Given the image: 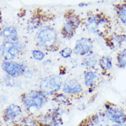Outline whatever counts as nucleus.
I'll use <instances>...</instances> for the list:
<instances>
[{"label": "nucleus", "mask_w": 126, "mask_h": 126, "mask_svg": "<svg viewBox=\"0 0 126 126\" xmlns=\"http://www.w3.org/2000/svg\"><path fill=\"white\" fill-rule=\"evenodd\" d=\"M23 117L21 107L16 104H11L5 109L3 118L4 121L8 125L19 124Z\"/></svg>", "instance_id": "1a4fd4ad"}, {"label": "nucleus", "mask_w": 126, "mask_h": 126, "mask_svg": "<svg viewBox=\"0 0 126 126\" xmlns=\"http://www.w3.org/2000/svg\"><path fill=\"white\" fill-rule=\"evenodd\" d=\"M106 45L112 49L121 48L126 43V34H114L105 39Z\"/></svg>", "instance_id": "4468645a"}, {"label": "nucleus", "mask_w": 126, "mask_h": 126, "mask_svg": "<svg viewBox=\"0 0 126 126\" xmlns=\"http://www.w3.org/2000/svg\"><path fill=\"white\" fill-rule=\"evenodd\" d=\"M94 46L91 38L81 37L76 41L73 48V53L78 56L84 57L93 51Z\"/></svg>", "instance_id": "9b49d317"}, {"label": "nucleus", "mask_w": 126, "mask_h": 126, "mask_svg": "<svg viewBox=\"0 0 126 126\" xmlns=\"http://www.w3.org/2000/svg\"><path fill=\"white\" fill-rule=\"evenodd\" d=\"M0 35L6 39V41L16 42L19 41V33L15 26H7L1 30Z\"/></svg>", "instance_id": "f3484780"}, {"label": "nucleus", "mask_w": 126, "mask_h": 126, "mask_svg": "<svg viewBox=\"0 0 126 126\" xmlns=\"http://www.w3.org/2000/svg\"><path fill=\"white\" fill-rule=\"evenodd\" d=\"M117 66L120 68H126V49L120 51L117 54Z\"/></svg>", "instance_id": "5701e85b"}, {"label": "nucleus", "mask_w": 126, "mask_h": 126, "mask_svg": "<svg viewBox=\"0 0 126 126\" xmlns=\"http://www.w3.org/2000/svg\"><path fill=\"white\" fill-rule=\"evenodd\" d=\"M23 46L19 41H3L0 46V53L5 61H13L19 56L23 50Z\"/></svg>", "instance_id": "423d86ee"}, {"label": "nucleus", "mask_w": 126, "mask_h": 126, "mask_svg": "<svg viewBox=\"0 0 126 126\" xmlns=\"http://www.w3.org/2000/svg\"><path fill=\"white\" fill-rule=\"evenodd\" d=\"M36 44L42 50L54 52L59 50V40L56 30L50 25H43L38 29L36 36Z\"/></svg>", "instance_id": "f03ea898"}, {"label": "nucleus", "mask_w": 126, "mask_h": 126, "mask_svg": "<svg viewBox=\"0 0 126 126\" xmlns=\"http://www.w3.org/2000/svg\"><path fill=\"white\" fill-rule=\"evenodd\" d=\"M8 126H21L19 124H13V125H8Z\"/></svg>", "instance_id": "cd10ccee"}, {"label": "nucleus", "mask_w": 126, "mask_h": 126, "mask_svg": "<svg viewBox=\"0 0 126 126\" xmlns=\"http://www.w3.org/2000/svg\"><path fill=\"white\" fill-rule=\"evenodd\" d=\"M85 27L89 32L106 39L111 29V22L104 13H91L86 19Z\"/></svg>", "instance_id": "f257e3e1"}, {"label": "nucleus", "mask_w": 126, "mask_h": 126, "mask_svg": "<svg viewBox=\"0 0 126 126\" xmlns=\"http://www.w3.org/2000/svg\"><path fill=\"white\" fill-rule=\"evenodd\" d=\"M62 114V109L60 107H56L45 114H41L36 117V119L38 123L47 126H61L63 124Z\"/></svg>", "instance_id": "6e6552de"}, {"label": "nucleus", "mask_w": 126, "mask_h": 126, "mask_svg": "<svg viewBox=\"0 0 126 126\" xmlns=\"http://www.w3.org/2000/svg\"><path fill=\"white\" fill-rule=\"evenodd\" d=\"M98 66L103 73H108L113 68L112 58L110 55H104L99 59Z\"/></svg>", "instance_id": "6ab92c4d"}, {"label": "nucleus", "mask_w": 126, "mask_h": 126, "mask_svg": "<svg viewBox=\"0 0 126 126\" xmlns=\"http://www.w3.org/2000/svg\"><path fill=\"white\" fill-rule=\"evenodd\" d=\"M86 6H88V4L86 3H84V2H81L78 4V6L80 7V8H84Z\"/></svg>", "instance_id": "a878e982"}, {"label": "nucleus", "mask_w": 126, "mask_h": 126, "mask_svg": "<svg viewBox=\"0 0 126 126\" xmlns=\"http://www.w3.org/2000/svg\"><path fill=\"white\" fill-rule=\"evenodd\" d=\"M63 79L59 75H51L41 80L39 90L43 92L47 97H53L62 90Z\"/></svg>", "instance_id": "20e7f679"}, {"label": "nucleus", "mask_w": 126, "mask_h": 126, "mask_svg": "<svg viewBox=\"0 0 126 126\" xmlns=\"http://www.w3.org/2000/svg\"><path fill=\"white\" fill-rule=\"evenodd\" d=\"M65 22L61 28V35L64 39H70L75 35L77 30L82 24L80 17L73 11L69 10L64 15Z\"/></svg>", "instance_id": "39448f33"}, {"label": "nucleus", "mask_w": 126, "mask_h": 126, "mask_svg": "<svg viewBox=\"0 0 126 126\" xmlns=\"http://www.w3.org/2000/svg\"><path fill=\"white\" fill-rule=\"evenodd\" d=\"M108 126H126L125 124H118V123H110Z\"/></svg>", "instance_id": "bb28decb"}, {"label": "nucleus", "mask_w": 126, "mask_h": 126, "mask_svg": "<svg viewBox=\"0 0 126 126\" xmlns=\"http://www.w3.org/2000/svg\"><path fill=\"white\" fill-rule=\"evenodd\" d=\"M38 13H39L34 14L29 21L28 24V30L30 32H32L36 30H38L41 27H42V24H43V16L42 15H41Z\"/></svg>", "instance_id": "a211bd4d"}, {"label": "nucleus", "mask_w": 126, "mask_h": 126, "mask_svg": "<svg viewBox=\"0 0 126 126\" xmlns=\"http://www.w3.org/2000/svg\"><path fill=\"white\" fill-rule=\"evenodd\" d=\"M32 56L34 58V59L38 61H42L45 58L46 53L41 49H35L32 51Z\"/></svg>", "instance_id": "b1692460"}, {"label": "nucleus", "mask_w": 126, "mask_h": 126, "mask_svg": "<svg viewBox=\"0 0 126 126\" xmlns=\"http://www.w3.org/2000/svg\"><path fill=\"white\" fill-rule=\"evenodd\" d=\"M52 100L61 106H69L71 104L69 97L64 93H57L53 96Z\"/></svg>", "instance_id": "412c9836"}, {"label": "nucleus", "mask_w": 126, "mask_h": 126, "mask_svg": "<svg viewBox=\"0 0 126 126\" xmlns=\"http://www.w3.org/2000/svg\"><path fill=\"white\" fill-rule=\"evenodd\" d=\"M110 124L104 112H102L88 117L82 121L79 126H108Z\"/></svg>", "instance_id": "f8f14e48"}, {"label": "nucleus", "mask_w": 126, "mask_h": 126, "mask_svg": "<svg viewBox=\"0 0 126 126\" xmlns=\"http://www.w3.org/2000/svg\"><path fill=\"white\" fill-rule=\"evenodd\" d=\"M82 84L76 79H68L63 82L62 91L66 95H78L83 92Z\"/></svg>", "instance_id": "ddd939ff"}, {"label": "nucleus", "mask_w": 126, "mask_h": 126, "mask_svg": "<svg viewBox=\"0 0 126 126\" xmlns=\"http://www.w3.org/2000/svg\"><path fill=\"white\" fill-rule=\"evenodd\" d=\"M19 124L21 126H37L38 125V122L36 117L28 115L23 117Z\"/></svg>", "instance_id": "4be33fe9"}, {"label": "nucleus", "mask_w": 126, "mask_h": 126, "mask_svg": "<svg viewBox=\"0 0 126 126\" xmlns=\"http://www.w3.org/2000/svg\"><path fill=\"white\" fill-rule=\"evenodd\" d=\"M23 106L31 112L41 110L48 103V97L41 90H32L25 92L21 97Z\"/></svg>", "instance_id": "7ed1b4c3"}, {"label": "nucleus", "mask_w": 126, "mask_h": 126, "mask_svg": "<svg viewBox=\"0 0 126 126\" xmlns=\"http://www.w3.org/2000/svg\"><path fill=\"white\" fill-rule=\"evenodd\" d=\"M104 109V113L110 123L126 125V112L122 108L110 103H106Z\"/></svg>", "instance_id": "0eeeda50"}, {"label": "nucleus", "mask_w": 126, "mask_h": 126, "mask_svg": "<svg viewBox=\"0 0 126 126\" xmlns=\"http://www.w3.org/2000/svg\"><path fill=\"white\" fill-rule=\"evenodd\" d=\"M73 54V50L70 47H65L60 51V54L63 59H69Z\"/></svg>", "instance_id": "393cba45"}, {"label": "nucleus", "mask_w": 126, "mask_h": 126, "mask_svg": "<svg viewBox=\"0 0 126 126\" xmlns=\"http://www.w3.org/2000/svg\"><path fill=\"white\" fill-rule=\"evenodd\" d=\"M37 126H47L46 125H44V124H41V123H38V125Z\"/></svg>", "instance_id": "c85d7f7f"}, {"label": "nucleus", "mask_w": 126, "mask_h": 126, "mask_svg": "<svg viewBox=\"0 0 126 126\" xmlns=\"http://www.w3.org/2000/svg\"><path fill=\"white\" fill-rule=\"evenodd\" d=\"M99 59L97 54L92 51L83 57L82 63L86 70H93L97 66Z\"/></svg>", "instance_id": "2eb2a0df"}, {"label": "nucleus", "mask_w": 126, "mask_h": 126, "mask_svg": "<svg viewBox=\"0 0 126 126\" xmlns=\"http://www.w3.org/2000/svg\"><path fill=\"white\" fill-rule=\"evenodd\" d=\"M114 9L118 19L126 27V2L117 3L114 6Z\"/></svg>", "instance_id": "aec40b11"}, {"label": "nucleus", "mask_w": 126, "mask_h": 126, "mask_svg": "<svg viewBox=\"0 0 126 126\" xmlns=\"http://www.w3.org/2000/svg\"><path fill=\"white\" fill-rule=\"evenodd\" d=\"M1 68L10 76L16 77L25 75L28 68L25 63L21 62L4 61L1 64Z\"/></svg>", "instance_id": "9d476101"}, {"label": "nucleus", "mask_w": 126, "mask_h": 126, "mask_svg": "<svg viewBox=\"0 0 126 126\" xmlns=\"http://www.w3.org/2000/svg\"><path fill=\"white\" fill-rule=\"evenodd\" d=\"M99 79V74L96 70H86L84 73V82L85 86L89 90L94 88Z\"/></svg>", "instance_id": "dca6fc26"}]
</instances>
